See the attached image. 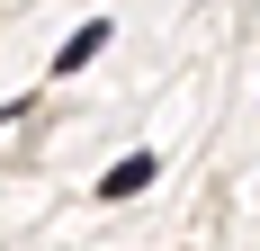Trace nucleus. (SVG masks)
<instances>
[{"label":"nucleus","mask_w":260,"mask_h":251,"mask_svg":"<svg viewBox=\"0 0 260 251\" xmlns=\"http://www.w3.org/2000/svg\"><path fill=\"white\" fill-rule=\"evenodd\" d=\"M153 171H161L153 152H126V162H117V171L99 179V189H108V198H135V189H144V179H153Z\"/></svg>","instance_id":"f257e3e1"},{"label":"nucleus","mask_w":260,"mask_h":251,"mask_svg":"<svg viewBox=\"0 0 260 251\" xmlns=\"http://www.w3.org/2000/svg\"><path fill=\"white\" fill-rule=\"evenodd\" d=\"M99 45H108V27L90 18V27H81V36H63V54H54V72H81V63H90V54H99Z\"/></svg>","instance_id":"f03ea898"}]
</instances>
